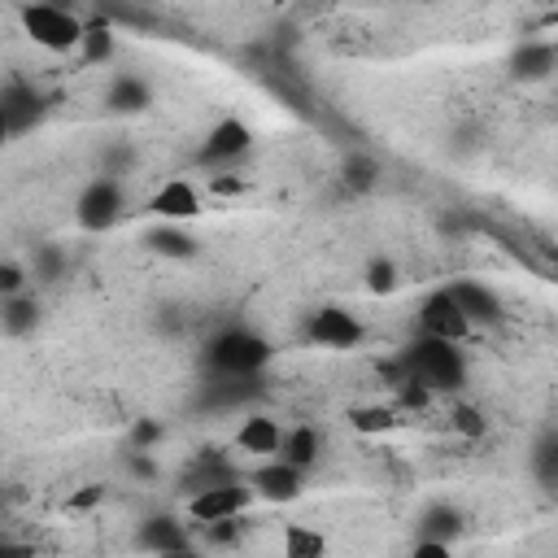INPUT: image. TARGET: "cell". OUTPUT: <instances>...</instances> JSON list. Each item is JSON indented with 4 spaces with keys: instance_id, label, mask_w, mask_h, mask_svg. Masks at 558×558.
<instances>
[{
    "instance_id": "11",
    "label": "cell",
    "mask_w": 558,
    "mask_h": 558,
    "mask_svg": "<svg viewBox=\"0 0 558 558\" xmlns=\"http://www.w3.org/2000/svg\"><path fill=\"white\" fill-rule=\"evenodd\" d=\"M283 432H288V427H279V418H270V414H248V418L240 423V432H235V445H240L244 453H262V458H279V445H283Z\"/></svg>"
},
{
    "instance_id": "18",
    "label": "cell",
    "mask_w": 558,
    "mask_h": 558,
    "mask_svg": "<svg viewBox=\"0 0 558 558\" xmlns=\"http://www.w3.org/2000/svg\"><path fill=\"white\" fill-rule=\"evenodd\" d=\"M449 418H453V427H458V432H466V436H480V432H484V418H480L471 405H453V414H449Z\"/></svg>"
},
{
    "instance_id": "3",
    "label": "cell",
    "mask_w": 558,
    "mask_h": 558,
    "mask_svg": "<svg viewBox=\"0 0 558 558\" xmlns=\"http://www.w3.org/2000/svg\"><path fill=\"white\" fill-rule=\"evenodd\" d=\"M471 331H475V323H471V314H466V305L458 301L453 288H440L418 305V336H436V340L462 344Z\"/></svg>"
},
{
    "instance_id": "10",
    "label": "cell",
    "mask_w": 558,
    "mask_h": 558,
    "mask_svg": "<svg viewBox=\"0 0 558 558\" xmlns=\"http://www.w3.org/2000/svg\"><path fill=\"white\" fill-rule=\"evenodd\" d=\"M118 214H122V192H118L113 179H96V183L78 196V222H83L87 231L109 227Z\"/></svg>"
},
{
    "instance_id": "9",
    "label": "cell",
    "mask_w": 558,
    "mask_h": 558,
    "mask_svg": "<svg viewBox=\"0 0 558 558\" xmlns=\"http://www.w3.org/2000/svg\"><path fill=\"white\" fill-rule=\"evenodd\" d=\"M301 466H292L288 458H270V462H262L253 475H248V484H253V493H262L266 501H292L296 493H301Z\"/></svg>"
},
{
    "instance_id": "13",
    "label": "cell",
    "mask_w": 558,
    "mask_h": 558,
    "mask_svg": "<svg viewBox=\"0 0 558 558\" xmlns=\"http://www.w3.org/2000/svg\"><path fill=\"white\" fill-rule=\"evenodd\" d=\"M453 292H458V301L466 305L471 323H493V318H497V296H493V292H484V288H475V283H453Z\"/></svg>"
},
{
    "instance_id": "24",
    "label": "cell",
    "mask_w": 558,
    "mask_h": 558,
    "mask_svg": "<svg viewBox=\"0 0 558 558\" xmlns=\"http://www.w3.org/2000/svg\"><path fill=\"white\" fill-rule=\"evenodd\" d=\"M549 22H558V4H554V17H549Z\"/></svg>"
},
{
    "instance_id": "4",
    "label": "cell",
    "mask_w": 558,
    "mask_h": 558,
    "mask_svg": "<svg viewBox=\"0 0 558 558\" xmlns=\"http://www.w3.org/2000/svg\"><path fill=\"white\" fill-rule=\"evenodd\" d=\"M209 362L227 375H253L257 366L270 362V344L257 336V331H244V327H231L222 331L214 344H209Z\"/></svg>"
},
{
    "instance_id": "8",
    "label": "cell",
    "mask_w": 558,
    "mask_h": 558,
    "mask_svg": "<svg viewBox=\"0 0 558 558\" xmlns=\"http://www.w3.org/2000/svg\"><path fill=\"white\" fill-rule=\"evenodd\" d=\"M148 214L166 218V222H192L201 214V192L187 183V179H166L153 201H148Z\"/></svg>"
},
{
    "instance_id": "6",
    "label": "cell",
    "mask_w": 558,
    "mask_h": 558,
    "mask_svg": "<svg viewBox=\"0 0 558 558\" xmlns=\"http://www.w3.org/2000/svg\"><path fill=\"white\" fill-rule=\"evenodd\" d=\"M305 336L323 349H353V344H362L366 331H362L357 314H349L344 305H323L305 318Z\"/></svg>"
},
{
    "instance_id": "21",
    "label": "cell",
    "mask_w": 558,
    "mask_h": 558,
    "mask_svg": "<svg viewBox=\"0 0 558 558\" xmlns=\"http://www.w3.org/2000/svg\"><path fill=\"white\" fill-rule=\"evenodd\" d=\"M0 288H4L9 296H17V288H22V270H17V262H4V270H0Z\"/></svg>"
},
{
    "instance_id": "2",
    "label": "cell",
    "mask_w": 558,
    "mask_h": 558,
    "mask_svg": "<svg viewBox=\"0 0 558 558\" xmlns=\"http://www.w3.org/2000/svg\"><path fill=\"white\" fill-rule=\"evenodd\" d=\"M22 31L44 48V52H74L83 48L87 39V26L78 13L52 4V0H35V4H22Z\"/></svg>"
},
{
    "instance_id": "20",
    "label": "cell",
    "mask_w": 558,
    "mask_h": 558,
    "mask_svg": "<svg viewBox=\"0 0 558 558\" xmlns=\"http://www.w3.org/2000/svg\"><path fill=\"white\" fill-rule=\"evenodd\" d=\"M87 57L96 61V57H109V31H100V26H87Z\"/></svg>"
},
{
    "instance_id": "5",
    "label": "cell",
    "mask_w": 558,
    "mask_h": 558,
    "mask_svg": "<svg viewBox=\"0 0 558 558\" xmlns=\"http://www.w3.org/2000/svg\"><path fill=\"white\" fill-rule=\"evenodd\" d=\"M248 497H253V488L231 484V480L205 484V488H196V497L187 501V514L209 527V523H222V519H240V514L248 510Z\"/></svg>"
},
{
    "instance_id": "1",
    "label": "cell",
    "mask_w": 558,
    "mask_h": 558,
    "mask_svg": "<svg viewBox=\"0 0 558 558\" xmlns=\"http://www.w3.org/2000/svg\"><path fill=\"white\" fill-rule=\"evenodd\" d=\"M405 379H418L423 388L445 392V388H458V384L466 379V362H462V353H458L453 340L418 336V340L405 349Z\"/></svg>"
},
{
    "instance_id": "7",
    "label": "cell",
    "mask_w": 558,
    "mask_h": 558,
    "mask_svg": "<svg viewBox=\"0 0 558 558\" xmlns=\"http://www.w3.org/2000/svg\"><path fill=\"white\" fill-rule=\"evenodd\" d=\"M248 144H253V131H248L240 118H218V122L209 126L205 144H201V161H205V166H227V161L244 157Z\"/></svg>"
},
{
    "instance_id": "16",
    "label": "cell",
    "mask_w": 558,
    "mask_h": 558,
    "mask_svg": "<svg viewBox=\"0 0 558 558\" xmlns=\"http://www.w3.org/2000/svg\"><path fill=\"white\" fill-rule=\"evenodd\" d=\"M366 288H371V292L397 288V266H392V262H371V266H366Z\"/></svg>"
},
{
    "instance_id": "23",
    "label": "cell",
    "mask_w": 558,
    "mask_h": 558,
    "mask_svg": "<svg viewBox=\"0 0 558 558\" xmlns=\"http://www.w3.org/2000/svg\"><path fill=\"white\" fill-rule=\"evenodd\" d=\"M536 466H541V471L554 480V471H558V440H549V445L536 453Z\"/></svg>"
},
{
    "instance_id": "12",
    "label": "cell",
    "mask_w": 558,
    "mask_h": 558,
    "mask_svg": "<svg viewBox=\"0 0 558 558\" xmlns=\"http://www.w3.org/2000/svg\"><path fill=\"white\" fill-rule=\"evenodd\" d=\"M279 458H288L292 466H310L318 458V432L314 427H288L283 432V445H279Z\"/></svg>"
},
{
    "instance_id": "22",
    "label": "cell",
    "mask_w": 558,
    "mask_h": 558,
    "mask_svg": "<svg viewBox=\"0 0 558 558\" xmlns=\"http://www.w3.org/2000/svg\"><path fill=\"white\" fill-rule=\"evenodd\" d=\"M100 497H105V488H100V484H87L78 497H70V510H87V506H96Z\"/></svg>"
},
{
    "instance_id": "19",
    "label": "cell",
    "mask_w": 558,
    "mask_h": 558,
    "mask_svg": "<svg viewBox=\"0 0 558 558\" xmlns=\"http://www.w3.org/2000/svg\"><path fill=\"white\" fill-rule=\"evenodd\" d=\"M392 423H397L392 410H362V414H357V427H362V432H379V427L388 432Z\"/></svg>"
},
{
    "instance_id": "14",
    "label": "cell",
    "mask_w": 558,
    "mask_h": 558,
    "mask_svg": "<svg viewBox=\"0 0 558 558\" xmlns=\"http://www.w3.org/2000/svg\"><path fill=\"white\" fill-rule=\"evenodd\" d=\"M327 549V541L318 536V532H310V527H301V523H288L283 527V554L288 558H314V554H323Z\"/></svg>"
},
{
    "instance_id": "15",
    "label": "cell",
    "mask_w": 558,
    "mask_h": 558,
    "mask_svg": "<svg viewBox=\"0 0 558 558\" xmlns=\"http://www.w3.org/2000/svg\"><path fill=\"white\" fill-rule=\"evenodd\" d=\"M148 244H153L157 253H166V257H192V253H196V240L183 235L179 227H161V231H153Z\"/></svg>"
},
{
    "instance_id": "17",
    "label": "cell",
    "mask_w": 558,
    "mask_h": 558,
    "mask_svg": "<svg viewBox=\"0 0 558 558\" xmlns=\"http://www.w3.org/2000/svg\"><path fill=\"white\" fill-rule=\"evenodd\" d=\"M118 109H135V105H144L148 100V92L140 87V83H131V78H122L118 87H113V96H109Z\"/></svg>"
}]
</instances>
